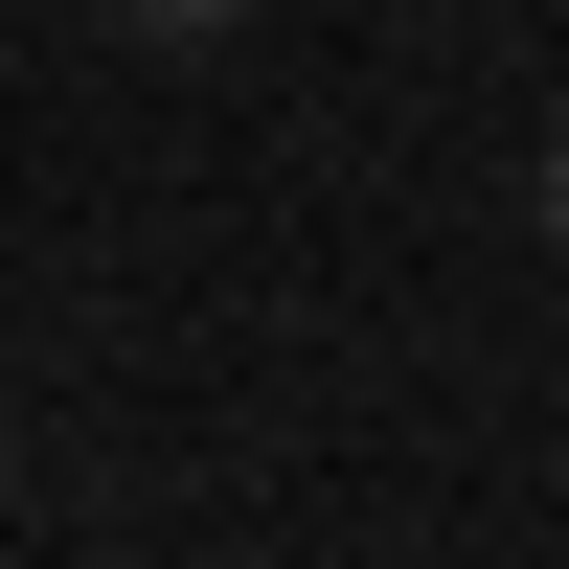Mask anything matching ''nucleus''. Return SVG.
Returning a JSON list of instances; mask_svg holds the SVG:
<instances>
[{
	"label": "nucleus",
	"mask_w": 569,
	"mask_h": 569,
	"mask_svg": "<svg viewBox=\"0 0 569 569\" xmlns=\"http://www.w3.org/2000/svg\"><path fill=\"white\" fill-rule=\"evenodd\" d=\"M114 23H137V46H206V23H228V0H114Z\"/></svg>",
	"instance_id": "1"
},
{
	"label": "nucleus",
	"mask_w": 569,
	"mask_h": 569,
	"mask_svg": "<svg viewBox=\"0 0 569 569\" xmlns=\"http://www.w3.org/2000/svg\"><path fill=\"white\" fill-rule=\"evenodd\" d=\"M547 251H569V114H547Z\"/></svg>",
	"instance_id": "2"
}]
</instances>
